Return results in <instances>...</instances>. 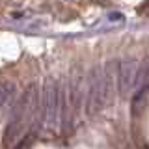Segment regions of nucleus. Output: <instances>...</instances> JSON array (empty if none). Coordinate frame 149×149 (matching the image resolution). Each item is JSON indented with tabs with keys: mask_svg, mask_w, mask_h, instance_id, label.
<instances>
[{
	"mask_svg": "<svg viewBox=\"0 0 149 149\" xmlns=\"http://www.w3.org/2000/svg\"><path fill=\"white\" fill-rule=\"evenodd\" d=\"M37 110H39V106H37V91L36 88H30L13 106V116L6 127V132H4V147H11L22 136L28 123H37V119L41 121Z\"/></svg>",
	"mask_w": 149,
	"mask_h": 149,
	"instance_id": "nucleus-2",
	"label": "nucleus"
},
{
	"mask_svg": "<svg viewBox=\"0 0 149 149\" xmlns=\"http://www.w3.org/2000/svg\"><path fill=\"white\" fill-rule=\"evenodd\" d=\"M138 71H140V62L138 60H123L118 63V91L123 97H129L136 93V84H138Z\"/></svg>",
	"mask_w": 149,
	"mask_h": 149,
	"instance_id": "nucleus-4",
	"label": "nucleus"
},
{
	"mask_svg": "<svg viewBox=\"0 0 149 149\" xmlns=\"http://www.w3.org/2000/svg\"><path fill=\"white\" fill-rule=\"evenodd\" d=\"M63 123V90L58 82H49L41 102V125L49 132H56Z\"/></svg>",
	"mask_w": 149,
	"mask_h": 149,
	"instance_id": "nucleus-3",
	"label": "nucleus"
},
{
	"mask_svg": "<svg viewBox=\"0 0 149 149\" xmlns=\"http://www.w3.org/2000/svg\"><path fill=\"white\" fill-rule=\"evenodd\" d=\"M118 86V62H108L102 67H95L86 82V116H95L110 104L114 90Z\"/></svg>",
	"mask_w": 149,
	"mask_h": 149,
	"instance_id": "nucleus-1",
	"label": "nucleus"
}]
</instances>
